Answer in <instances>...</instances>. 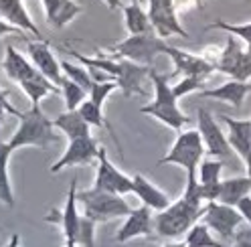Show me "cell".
<instances>
[{
	"mask_svg": "<svg viewBox=\"0 0 251 247\" xmlns=\"http://www.w3.org/2000/svg\"><path fill=\"white\" fill-rule=\"evenodd\" d=\"M63 53L71 55L73 59L79 61V63H85V67H89V69H98V71H103L105 75H109L118 83V87L122 89V94L126 98H130L134 94L144 96L142 81H144V77L150 75L152 67L138 65V63H134V61H128V59H109L101 51L98 53V57H85L81 53L73 51V49L63 47Z\"/></svg>",
	"mask_w": 251,
	"mask_h": 247,
	"instance_id": "obj_1",
	"label": "cell"
},
{
	"mask_svg": "<svg viewBox=\"0 0 251 247\" xmlns=\"http://www.w3.org/2000/svg\"><path fill=\"white\" fill-rule=\"evenodd\" d=\"M205 205L202 200L191 198L182 195L178 200H175L168 209L160 211L154 217V229L156 235L164 239H176L180 235H186L205 215Z\"/></svg>",
	"mask_w": 251,
	"mask_h": 247,
	"instance_id": "obj_2",
	"label": "cell"
},
{
	"mask_svg": "<svg viewBox=\"0 0 251 247\" xmlns=\"http://www.w3.org/2000/svg\"><path fill=\"white\" fill-rule=\"evenodd\" d=\"M19 128L10 138V150H21L26 146H35V148H49L53 142H57V134H55V124L49 120L39 105H30V110L19 116Z\"/></svg>",
	"mask_w": 251,
	"mask_h": 247,
	"instance_id": "obj_3",
	"label": "cell"
},
{
	"mask_svg": "<svg viewBox=\"0 0 251 247\" xmlns=\"http://www.w3.org/2000/svg\"><path fill=\"white\" fill-rule=\"evenodd\" d=\"M150 81L154 85V99L150 103H146L142 110V114L146 116H152L158 122L166 124L168 128L172 130H180L182 126H186L188 122V116H184L178 107V99L172 94V87L168 85V75H160L156 69H150Z\"/></svg>",
	"mask_w": 251,
	"mask_h": 247,
	"instance_id": "obj_4",
	"label": "cell"
},
{
	"mask_svg": "<svg viewBox=\"0 0 251 247\" xmlns=\"http://www.w3.org/2000/svg\"><path fill=\"white\" fill-rule=\"evenodd\" d=\"M207 154L205 142L201 138L199 130H184L178 134V138L168 150L166 156L158 162V166L164 164H176L186 171V178H199V166L202 162V156Z\"/></svg>",
	"mask_w": 251,
	"mask_h": 247,
	"instance_id": "obj_5",
	"label": "cell"
},
{
	"mask_svg": "<svg viewBox=\"0 0 251 247\" xmlns=\"http://www.w3.org/2000/svg\"><path fill=\"white\" fill-rule=\"evenodd\" d=\"M77 200H79L85 217H89L96 223H105V221H112V219L128 217V215L134 211L120 195L103 193V191H98L93 187L89 191L77 193Z\"/></svg>",
	"mask_w": 251,
	"mask_h": 247,
	"instance_id": "obj_6",
	"label": "cell"
},
{
	"mask_svg": "<svg viewBox=\"0 0 251 247\" xmlns=\"http://www.w3.org/2000/svg\"><path fill=\"white\" fill-rule=\"evenodd\" d=\"M166 47L168 45L164 43V39H160L152 30V33H146V35H130L126 41L118 43L105 57H109V59H128V61H134V63H138V65L152 67L154 59L160 53H164Z\"/></svg>",
	"mask_w": 251,
	"mask_h": 247,
	"instance_id": "obj_7",
	"label": "cell"
},
{
	"mask_svg": "<svg viewBox=\"0 0 251 247\" xmlns=\"http://www.w3.org/2000/svg\"><path fill=\"white\" fill-rule=\"evenodd\" d=\"M201 221L211 231H215L223 241H233L245 219L237 211V207H229V205L213 200V203L205 205V215H202Z\"/></svg>",
	"mask_w": 251,
	"mask_h": 247,
	"instance_id": "obj_8",
	"label": "cell"
},
{
	"mask_svg": "<svg viewBox=\"0 0 251 247\" xmlns=\"http://www.w3.org/2000/svg\"><path fill=\"white\" fill-rule=\"evenodd\" d=\"M93 189L112 193V195H128L134 191V180L132 176L124 174L118 166H114L107 158V150L101 148L98 156V171H96V180H93Z\"/></svg>",
	"mask_w": 251,
	"mask_h": 247,
	"instance_id": "obj_9",
	"label": "cell"
},
{
	"mask_svg": "<svg viewBox=\"0 0 251 247\" xmlns=\"http://www.w3.org/2000/svg\"><path fill=\"white\" fill-rule=\"evenodd\" d=\"M148 19L154 33L160 39H166L170 35L188 39V33L178 23V10L175 6V0H148Z\"/></svg>",
	"mask_w": 251,
	"mask_h": 247,
	"instance_id": "obj_10",
	"label": "cell"
},
{
	"mask_svg": "<svg viewBox=\"0 0 251 247\" xmlns=\"http://www.w3.org/2000/svg\"><path fill=\"white\" fill-rule=\"evenodd\" d=\"M197 122H199V132H201V138L205 142V148H207V154L209 156H217V158H229L233 154V148L229 144V138L223 134V130L219 128L217 120L213 118V114L205 107H199L197 112Z\"/></svg>",
	"mask_w": 251,
	"mask_h": 247,
	"instance_id": "obj_11",
	"label": "cell"
},
{
	"mask_svg": "<svg viewBox=\"0 0 251 247\" xmlns=\"http://www.w3.org/2000/svg\"><path fill=\"white\" fill-rule=\"evenodd\" d=\"M100 150H101V146L93 140L91 136L77 138V140H69L65 152L61 154V158L49 168V171L53 174H57V173L65 171V168H69V166H87L93 160H98Z\"/></svg>",
	"mask_w": 251,
	"mask_h": 247,
	"instance_id": "obj_12",
	"label": "cell"
},
{
	"mask_svg": "<svg viewBox=\"0 0 251 247\" xmlns=\"http://www.w3.org/2000/svg\"><path fill=\"white\" fill-rule=\"evenodd\" d=\"M77 205H79V200H77V178H73L71 187H69V193H67L65 207H63L61 211L53 209L45 217L47 223L61 225V231H63L65 241H73V243H77V231H79V223H81V213L77 211Z\"/></svg>",
	"mask_w": 251,
	"mask_h": 247,
	"instance_id": "obj_13",
	"label": "cell"
},
{
	"mask_svg": "<svg viewBox=\"0 0 251 247\" xmlns=\"http://www.w3.org/2000/svg\"><path fill=\"white\" fill-rule=\"evenodd\" d=\"M164 55H168L175 63V71L168 75V79H172V77H201V79H207L213 71H217L215 65L202 55L186 53L176 47H170V45L166 47Z\"/></svg>",
	"mask_w": 251,
	"mask_h": 247,
	"instance_id": "obj_14",
	"label": "cell"
},
{
	"mask_svg": "<svg viewBox=\"0 0 251 247\" xmlns=\"http://www.w3.org/2000/svg\"><path fill=\"white\" fill-rule=\"evenodd\" d=\"M154 233H156V229H154L152 209L142 205V207L134 209L128 217H126L124 225L116 233V243H128L136 237H150Z\"/></svg>",
	"mask_w": 251,
	"mask_h": 247,
	"instance_id": "obj_15",
	"label": "cell"
},
{
	"mask_svg": "<svg viewBox=\"0 0 251 247\" xmlns=\"http://www.w3.org/2000/svg\"><path fill=\"white\" fill-rule=\"evenodd\" d=\"M28 57L33 61V65L49 79L51 83H55L57 87L63 81V69H61V61L53 55L49 43H28Z\"/></svg>",
	"mask_w": 251,
	"mask_h": 247,
	"instance_id": "obj_16",
	"label": "cell"
},
{
	"mask_svg": "<svg viewBox=\"0 0 251 247\" xmlns=\"http://www.w3.org/2000/svg\"><path fill=\"white\" fill-rule=\"evenodd\" d=\"M0 19H4L12 26L21 28L23 33L26 30V33H30L35 39H39L43 43H49V41L43 37V33L39 30V26L35 25V21L30 19V14L25 8L23 0H0Z\"/></svg>",
	"mask_w": 251,
	"mask_h": 247,
	"instance_id": "obj_17",
	"label": "cell"
},
{
	"mask_svg": "<svg viewBox=\"0 0 251 247\" xmlns=\"http://www.w3.org/2000/svg\"><path fill=\"white\" fill-rule=\"evenodd\" d=\"M2 71L6 73L8 79L14 81L17 85H21L23 81H28V79H33V77L41 75V71L33 65V61H28L23 53H19L17 49H14L12 45H6Z\"/></svg>",
	"mask_w": 251,
	"mask_h": 247,
	"instance_id": "obj_18",
	"label": "cell"
},
{
	"mask_svg": "<svg viewBox=\"0 0 251 247\" xmlns=\"http://www.w3.org/2000/svg\"><path fill=\"white\" fill-rule=\"evenodd\" d=\"M225 168L223 160H202L199 166V184L201 197L205 203H213L219 198V187H221V173Z\"/></svg>",
	"mask_w": 251,
	"mask_h": 247,
	"instance_id": "obj_19",
	"label": "cell"
},
{
	"mask_svg": "<svg viewBox=\"0 0 251 247\" xmlns=\"http://www.w3.org/2000/svg\"><path fill=\"white\" fill-rule=\"evenodd\" d=\"M132 180H134V191L132 193L142 200V205L150 207L152 211H158V213L172 205L168 195L164 191H160L156 184H152L144 174H134Z\"/></svg>",
	"mask_w": 251,
	"mask_h": 247,
	"instance_id": "obj_20",
	"label": "cell"
},
{
	"mask_svg": "<svg viewBox=\"0 0 251 247\" xmlns=\"http://www.w3.org/2000/svg\"><path fill=\"white\" fill-rule=\"evenodd\" d=\"M251 91V83L249 81H227L219 87H213V89H202L201 91V98H209V99H219V101H227L231 103L233 107H241L245 96Z\"/></svg>",
	"mask_w": 251,
	"mask_h": 247,
	"instance_id": "obj_21",
	"label": "cell"
},
{
	"mask_svg": "<svg viewBox=\"0 0 251 247\" xmlns=\"http://www.w3.org/2000/svg\"><path fill=\"white\" fill-rule=\"evenodd\" d=\"M229 128V144L231 148L245 160L251 152V120H235L231 116L221 118Z\"/></svg>",
	"mask_w": 251,
	"mask_h": 247,
	"instance_id": "obj_22",
	"label": "cell"
},
{
	"mask_svg": "<svg viewBox=\"0 0 251 247\" xmlns=\"http://www.w3.org/2000/svg\"><path fill=\"white\" fill-rule=\"evenodd\" d=\"M251 193V178L249 176H235V178H225L221 180L219 187V198L217 203H223L229 207H237L245 197Z\"/></svg>",
	"mask_w": 251,
	"mask_h": 247,
	"instance_id": "obj_23",
	"label": "cell"
},
{
	"mask_svg": "<svg viewBox=\"0 0 251 247\" xmlns=\"http://www.w3.org/2000/svg\"><path fill=\"white\" fill-rule=\"evenodd\" d=\"M55 128L61 130L67 136V140H77V138H87L91 136V126L83 120V116L79 114V110L73 112H65L53 120Z\"/></svg>",
	"mask_w": 251,
	"mask_h": 247,
	"instance_id": "obj_24",
	"label": "cell"
},
{
	"mask_svg": "<svg viewBox=\"0 0 251 247\" xmlns=\"http://www.w3.org/2000/svg\"><path fill=\"white\" fill-rule=\"evenodd\" d=\"M243 55H245V49H241V45L237 43V37L229 35L227 37V47L221 49V55H219V59L215 61V69L233 77L235 71H237V67H239V63H241Z\"/></svg>",
	"mask_w": 251,
	"mask_h": 247,
	"instance_id": "obj_25",
	"label": "cell"
},
{
	"mask_svg": "<svg viewBox=\"0 0 251 247\" xmlns=\"http://www.w3.org/2000/svg\"><path fill=\"white\" fill-rule=\"evenodd\" d=\"M124 21L130 35H146L154 30L148 19V12L140 6V2H130L124 6Z\"/></svg>",
	"mask_w": 251,
	"mask_h": 247,
	"instance_id": "obj_26",
	"label": "cell"
},
{
	"mask_svg": "<svg viewBox=\"0 0 251 247\" xmlns=\"http://www.w3.org/2000/svg\"><path fill=\"white\" fill-rule=\"evenodd\" d=\"M10 146L0 142V203L6 205L8 209L14 207V193L8 176V160H10Z\"/></svg>",
	"mask_w": 251,
	"mask_h": 247,
	"instance_id": "obj_27",
	"label": "cell"
},
{
	"mask_svg": "<svg viewBox=\"0 0 251 247\" xmlns=\"http://www.w3.org/2000/svg\"><path fill=\"white\" fill-rule=\"evenodd\" d=\"M184 243H186V247H229V245H225L221 241H217L211 235V229L205 223H202V221H199L184 235Z\"/></svg>",
	"mask_w": 251,
	"mask_h": 247,
	"instance_id": "obj_28",
	"label": "cell"
},
{
	"mask_svg": "<svg viewBox=\"0 0 251 247\" xmlns=\"http://www.w3.org/2000/svg\"><path fill=\"white\" fill-rule=\"evenodd\" d=\"M59 89H61L63 98H65V107H67V112L79 110L81 103H83L85 98H87V91H85L79 83H75L73 79H69V77H65V75H63V81H61Z\"/></svg>",
	"mask_w": 251,
	"mask_h": 247,
	"instance_id": "obj_29",
	"label": "cell"
},
{
	"mask_svg": "<svg viewBox=\"0 0 251 247\" xmlns=\"http://www.w3.org/2000/svg\"><path fill=\"white\" fill-rule=\"evenodd\" d=\"M79 114L83 116V120L89 124L91 128H105L107 132H109V136L114 138V140L118 142V138H116V134H114V130L109 128V124L105 122V118H103V107H100V105H96L89 98L81 103V107H79Z\"/></svg>",
	"mask_w": 251,
	"mask_h": 247,
	"instance_id": "obj_30",
	"label": "cell"
},
{
	"mask_svg": "<svg viewBox=\"0 0 251 247\" xmlns=\"http://www.w3.org/2000/svg\"><path fill=\"white\" fill-rule=\"evenodd\" d=\"M61 69H63V75L73 79L75 83H79L87 94L91 91V85H93V75L91 71H87V67H79L77 63H69V61H61Z\"/></svg>",
	"mask_w": 251,
	"mask_h": 247,
	"instance_id": "obj_31",
	"label": "cell"
},
{
	"mask_svg": "<svg viewBox=\"0 0 251 247\" xmlns=\"http://www.w3.org/2000/svg\"><path fill=\"white\" fill-rule=\"evenodd\" d=\"M83 8L75 2V0H61V4H59V10H57V17L53 21L51 26L55 28H63V26H67L77 14H79Z\"/></svg>",
	"mask_w": 251,
	"mask_h": 247,
	"instance_id": "obj_32",
	"label": "cell"
},
{
	"mask_svg": "<svg viewBox=\"0 0 251 247\" xmlns=\"http://www.w3.org/2000/svg\"><path fill=\"white\" fill-rule=\"evenodd\" d=\"M96 221H91L89 217L81 215L79 231H77V245L81 247H93L96 245Z\"/></svg>",
	"mask_w": 251,
	"mask_h": 247,
	"instance_id": "obj_33",
	"label": "cell"
},
{
	"mask_svg": "<svg viewBox=\"0 0 251 247\" xmlns=\"http://www.w3.org/2000/svg\"><path fill=\"white\" fill-rule=\"evenodd\" d=\"M207 28H221V30H227L229 35L239 37L241 41H245L247 45H251V23H247V25H231V23H223V21H215V23H211Z\"/></svg>",
	"mask_w": 251,
	"mask_h": 247,
	"instance_id": "obj_34",
	"label": "cell"
},
{
	"mask_svg": "<svg viewBox=\"0 0 251 247\" xmlns=\"http://www.w3.org/2000/svg\"><path fill=\"white\" fill-rule=\"evenodd\" d=\"M202 85H205V79H201V77H182L176 85H172V94L176 99H180L193 91H202Z\"/></svg>",
	"mask_w": 251,
	"mask_h": 247,
	"instance_id": "obj_35",
	"label": "cell"
},
{
	"mask_svg": "<svg viewBox=\"0 0 251 247\" xmlns=\"http://www.w3.org/2000/svg\"><path fill=\"white\" fill-rule=\"evenodd\" d=\"M114 89H118V83L116 81H93V85H91V91H89V99L96 103V105H100V107H103V101L107 99V96L112 94Z\"/></svg>",
	"mask_w": 251,
	"mask_h": 247,
	"instance_id": "obj_36",
	"label": "cell"
},
{
	"mask_svg": "<svg viewBox=\"0 0 251 247\" xmlns=\"http://www.w3.org/2000/svg\"><path fill=\"white\" fill-rule=\"evenodd\" d=\"M4 114H10V116H14V118H19L23 112H17V107L10 105V101H8V94H6L2 87H0V122H2Z\"/></svg>",
	"mask_w": 251,
	"mask_h": 247,
	"instance_id": "obj_37",
	"label": "cell"
},
{
	"mask_svg": "<svg viewBox=\"0 0 251 247\" xmlns=\"http://www.w3.org/2000/svg\"><path fill=\"white\" fill-rule=\"evenodd\" d=\"M231 247H251V227H239Z\"/></svg>",
	"mask_w": 251,
	"mask_h": 247,
	"instance_id": "obj_38",
	"label": "cell"
},
{
	"mask_svg": "<svg viewBox=\"0 0 251 247\" xmlns=\"http://www.w3.org/2000/svg\"><path fill=\"white\" fill-rule=\"evenodd\" d=\"M43 2V8H45V19L49 25H53L55 17H57V10H59V4L61 0H41Z\"/></svg>",
	"mask_w": 251,
	"mask_h": 247,
	"instance_id": "obj_39",
	"label": "cell"
},
{
	"mask_svg": "<svg viewBox=\"0 0 251 247\" xmlns=\"http://www.w3.org/2000/svg\"><path fill=\"white\" fill-rule=\"evenodd\" d=\"M237 211L243 215V219L249 223V227H251V197H245L241 203L237 205Z\"/></svg>",
	"mask_w": 251,
	"mask_h": 247,
	"instance_id": "obj_40",
	"label": "cell"
},
{
	"mask_svg": "<svg viewBox=\"0 0 251 247\" xmlns=\"http://www.w3.org/2000/svg\"><path fill=\"white\" fill-rule=\"evenodd\" d=\"M202 4V0H175V6L178 12L182 10H191V8H199Z\"/></svg>",
	"mask_w": 251,
	"mask_h": 247,
	"instance_id": "obj_41",
	"label": "cell"
},
{
	"mask_svg": "<svg viewBox=\"0 0 251 247\" xmlns=\"http://www.w3.org/2000/svg\"><path fill=\"white\" fill-rule=\"evenodd\" d=\"M4 35H25V33L21 28L12 26L10 23H6L4 19H0V37H4Z\"/></svg>",
	"mask_w": 251,
	"mask_h": 247,
	"instance_id": "obj_42",
	"label": "cell"
},
{
	"mask_svg": "<svg viewBox=\"0 0 251 247\" xmlns=\"http://www.w3.org/2000/svg\"><path fill=\"white\" fill-rule=\"evenodd\" d=\"M4 247H21V237H19L17 233H12L10 239H8V243H6Z\"/></svg>",
	"mask_w": 251,
	"mask_h": 247,
	"instance_id": "obj_43",
	"label": "cell"
},
{
	"mask_svg": "<svg viewBox=\"0 0 251 247\" xmlns=\"http://www.w3.org/2000/svg\"><path fill=\"white\" fill-rule=\"evenodd\" d=\"M103 4H105L109 10H116V8H120V6H122L120 0H103Z\"/></svg>",
	"mask_w": 251,
	"mask_h": 247,
	"instance_id": "obj_44",
	"label": "cell"
},
{
	"mask_svg": "<svg viewBox=\"0 0 251 247\" xmlns=\"http://www.w3.org/2000/svg\"><path fill=\"white\" fill-rule=\"evenodd\" d=\"M162 247H186V243H184V241H168V243H164Z\"/></svg>",
	"mask_w": 251,
	"mask_h": 247,
	"instance_id": "obj_45",
	"label": "cell"
},
{
	"mask_svg": "<svg viewBox=\"0 0 251 247\" xmlns=\"http://www.w3.org/2000/svg\"><path fill=\"white\" fill-rule=\"evenodd\" d=\"M245 168H247V176L251 178V152H249V156L245 158Z\"/></svg>",
	"mask_w": 251,
	"mask_h": 247,
	"instance_id": "obj_46",
	"label": "cell"
},
{
	"mask_svg": "<svg viewBox=\"0 0 251 247\" xmlns=\"http://www.w3.org/2000/svg\"><path fill=\"white\" fill-rule=\"evenodd\" d=\"M63 247H79V245L73 243V241H65V245H63Z\"/></svg>",
	"mask_w": 251,
	"mask_h": 247,
	"instance_id": "obj_47",
	"label": "cell"
},
{
	"mask_svg": "<svg viewBox=\"0 0 251 247\" xmlns=\"http://www.w3.org/2000/svg\"><path fill=\"white\" fill-rule=\"evenodd\" d=\"M245 51H247V55L251 57V45H247V47H245Z\"/></svg>",
	"mask_w": 251,
	"mask_h": 247,
	"instance_id": "obj_48",
	"label": "cell"
},
{
	"mask_svg": "<svg viewBox=\"0 0 251 247\" xmlns=\"http://www.w3.org/2000/svg\"><path fill=\"white\" fill-rule=\"evenodd\" d=\"M130 2H138V0H130Z\"/></svg>",
	"mask_w": 251,
	"mask_h": 247,
	"instance_id": "obj_49",
	"label": "cell"
}]
</instances>
